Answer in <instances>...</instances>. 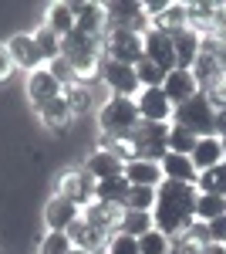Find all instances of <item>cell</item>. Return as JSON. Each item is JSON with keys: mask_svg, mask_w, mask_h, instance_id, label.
<instances>
[{"mask_svg": "<svg viewBox=\"0 0 226 254\" xmlns=\"http://www.w3.org/2000/svg\"><path fill=\"white\" fill-rule=\"evenodd\" d=\"M196 200H199V190L192 183L162 180L155 187V207H152L155 231H162L166 237H179L196 220Z\"/></svg>", "mask_w": 226, "mask_h": 254, "instance_id": "cell-1", "label": "cell"}, {"mask_svg": "<svg viewBox=\"0 0 226 254\" xmlns=\"http://www.w3.org/2000/svg\"><path fill=\"white\" fill-rule=\"evenodd\" d=\"M61 55H64V58L75 64V71L81 75V81L91 78V71L98 75V71H101V61H105L101 38L81 34V31H71L68 38H61Z\"/></svg>", "mask_w": 226, "mask_h": 254, "instance_id": "cell-2", "label": "cell"}, {"mask_svg": "<svg viewBox=\"0 0 226 254\" xmlns=\"http://www.w3.org/2000/svg\"><path fill=\"white\" fill-rule=\"evenodd\" d=\"M138 122H142V116H138L135 98L112 95L98 112V126H101L105 139H129L138 129Z\"/></svg>", "mask_w": 226, "mask_h": 254, "instance_id": "cell-3", "label": "cell"}, {"mask_svg": "<svg viewBox=\"0 0 226 254\" xmlns=\"http://www.w3.org/2000/svg\"><path fill=\"white\" fill-rule=\"evenodd\" d=\"M172 126H182L196 136H216V109L206 98V92H199L196 98H189L186 105L172 109Z\"/></svg>", "mask_w": 226, "mask_h": 254, "instance_id": "cell-4", "label": "cell"}, {"mask_svg": "<svg viewBox=\"0 0 226 254\" xmlns=\"http://www.w3.org/2000/svg\"><path fill=\"white\" fill-rule=\"evenodd\" d=\"M169 126L172 122H138L129 142L135 149V159H152L162 163V156L169 153Z\"/></svg>", "mask_w": 226, "mask_h": 254, "instance_id": "cell-5", "label": "cell"}, {"mask_svg": "<svg viewBox=\"0 0 226 254\" xmlns=\"http://www.w3.org/2000/svg\"><path fill=\"white\" fill-rule=\"evenodd\" d=\"M101 51H105L108 61L138 64V61L145 58V38H142V34H132V31H105Z\"/></svg>", "mask_w": 226, "mask_h": 254, "instance_id": "cell-6", "label": "cell"}, {"mask_svg": "<svg viewBox=\"0 0 226 254\" xmlns=\"http://www.w3.org/2000/svg\"><path fill=\"white\" fill-rule=\"evenodd\" d=\"M105 17H108V31H132V34H149L152 20L142 3L122 0V3H105Z\"/></svg>", "mask_w": 226, "mask_h": 254, "instance_id": "cell-7", "label": "cell"}, {"mask_svg": "<svg viewBox=\"0 0 226 254\" xmlns=\"http://www.w3.org/2000/svg\"><path fill=\"white\" fill-rule=\"evenodd\" d=\"M94 187H98V180H94L85 166L68 170V173H61V180H57V193L68 196L71 203H78L81 210H85L88 203H94Z\"/></svg>", "mask_w": 226, "mask_h": 254, "instance_id": "cell-8", "label": "cell"}, {"mask_svg": "<svg viewBox=\"0 0 226 254\" xmlns=\"http://www.w3.org/2000/svg\"><path fill=\"white\" fill-rule=\"evenodd\" d=\"M101 81L112 88V95H122V98H135L142 92L138 85V75H135V64H122V61H101Z\"/></svg>", "mask_w": 226, "mask_h": 254, "instance_id": "cell-9", "label": "cell"}, {"mask_svg": "<svg viewBox=\"0 0 226 254\" xmlns=\"http://www.w3.org/2000/svg\"><path fill=\"white\" fill-rule=\"evenodd\" d=\"M68 237H71V244L78 251H88V254H105L108 241H112V234H105L101 227H94L91 220H85V217H78L75 224L68 227Z\"/></svg>", "mask_w": 226, "mask_h": 254, "instance_id": "cell-10", "label": "cell"}, {"mask_svg": "<svg viewBox=\"0 0 226 254\" xmlns=\"http://www.w3.org/2000/svg\"><path fill=\"white\" fill-rule=\"evenodd\" d=\"M64 95V88L57 85V78L47 71V68H38V71H31L27 75V98H31V105L34 109H44V105H51L54 98Z\"/></svg>", "mask_w": 226, "mask_h": 254, "instance_id": "cell-11", "label": "cell"}, {"mask_svg": "<svg viewBox=\"0 0 226 254\" xmlns=\"http://www.w3.org/2000/svg\"><path fill=\"white\" fill-rule=\"evenodd\" d=\"M162 92H166V98L172 102V109H179V105H186L189 98L199 95V81H196V75H192V71L176 68V71H169V75H166Z\"/></svg>", "mask_w": 226, "mask_h": 254, "instance_id": "cell-12", "label": "cell"}, {"mask_svg": "<svg viewBox=\"0 0 226 254\" xmlns=\"http://www.w3.org/2000/svg\"><path fill=\"white\" fill-rule=\"evenodd\" d=\"M135 105H138L142 122H169L172 119V102L166 98L162 88H142L135 95Z\"/></svg>", "mask_w": 226, "mask_h": 254, "instance_id": "cell-13", "label": "cell"}, {"mask_svg": "<svg viewBox=\"0 0 226 254\" xmlns=\"http://www.w3.org/2000/svg\"><path fill=\"white\" fill-rule=\"evenodd\" d=\"M7 51H10L14 68H24V71H38V68H44V58H41V51H38L34 34H14V38L7 41Z\"/></svg>", "mask_w": 226, "mask_h": 254, "instance_id": "cell-14", "label": "cell"}, {"mask_svg": "<svg viewBox=\"0 0 226 254\" xmlns=\"http://www.w3.org/2000/svg\"><path fill=\"white\" fill-rule=\"evenodd\" d=\"M145 58L152 64H159L166 75L176 71V48H172V34H162V31H155L152 27L149 34H145Z\"/></svg>", "mask_w": 226, "mask_h": 254, "instance_id": "cell-15", "label": "cell"}, {"mask_svg": "<svg viewBox=\"0 0 226 254\" xmlns=\"http://www.w3.org/2000/svg\"><path fill=\"white\" fill-rule=\"evenodd\" d=\"M75 10V20L81 34H91V38H105L108 31V17H105V3H71Z\"/></svg>", "mask_w": 226, "mask_h": 254, "instance_id": "cell-16", "label": "cell"}, {"mask_svg": "<svg viewBox=\"0 0 226 254\" xmlns=\"http://www.w3.org/2000/svg\"><path fill=\"white\" fill-rule=\"evenodd\" d=\"M78 217H81V207H78V203H71L68 196L54 193L51 200H47V210H44L47 231H64V234H68V227L75 224Z\"/></svg>", "mask_w": 226, "mask_h": 254, "instance_id": "cell-17", "label": "cell"}, {"mask_svg": "<svg viewBox=\"0 0 226 254\" xmlns=\"http://www.w3.org/2000/svg\"><path fill=\"white\" fill-rule=\"evenodd\" d=\"M192 166L199 170V173H206V170H213V166H220V163H226V146L220 136H203L199 142H196V149H192Z\"/></svg>", "mask_w": 226, "mask_h": 254, "instance_id": "cell-18", "label": "cell"}, {"mask_svg": "<svg viewBox=\"0 0 226 254\" xmlns=\"http://www.w3.org/2000/svg\"><path fill=\"white\" fill-rule=\"evenodd\" d=\"M122 210L125 207H115V203H101V200H94V203H88L85 210H81V217L85 220H91L94 227H101L105 234H118V224H122Z\"/></svg>", "mask_w": 226, "mask_h": 254, "instance_id": "cell-19", "label": "cell"}, {"mask_svg": "<svg viewBox=\"0 0 226 254\" xmlns=\"http://www.w3.org/2000/svg\"><path fill=\"white\" fill-rule=\"evenodd\" d=\"M199 44H203V34L199 31H192V27H186V31H179V34H172V48H176V68H192L196 64V58H199Z\"/></svg>", "mask_w": 226, "mask_h": 254, "instance_id": "cell-20", "label": "cell"}, {"mask_svg": "<svg viewBox=\"0 0 226 254\" xmlns=\"http://www.w3.org/2000/svg\"><path fill=\"white\" fill-rule=\"evenodd\" d=\"M122 176H125L132 187H159V183L166 180V176H162V166L152 163V159H132V163H125Z\"/></svg>", "mask_w": 226, "mask_h": 254, "instance_id": "cell-21", "label": "cell"}, {"mask_svg": "<svg viewBox=\"0 0 226 254\" xmlns=\"http://www.w3.org/2000/svg\"><path fill=\"white\" fill-rule=\"evenodd\" d=\"M85 170L101 183V180H112V176H122V170H125V163L115 156L112 149H94L91 156L85 159Z\"/></svg>", "mask_w": 226, "mask_h": 254, "instance_id": "cell-22", "label": "cell"}, {"mask_svg": "<svg viewBox=\"0 0 226 254\" xmlns=\"http://www.w3.org/2000/svg\"><path fill=\"white\" fill-rule=\"evenodd\" d=\"M159 166H162V176H166V180H179V183H192V187H196V180H199V170L192 166V159H189V156L166 153Z\"/></svg>", "mask_w": 226, "mask_h": 254, "instance_id": "cell-23", "label": "cell"}, {"mask_svg": "<svg viewBox=\"0 0 226 254\" xmlns=\"http://www.w3.org/2000/svg\"><path fill=\"white\" fill-rule=\"evenodd\" d=\"M152 27L162 31V34H179L189 27V14H186V3H169L159 17H152Z\"/></svg>", "mask_w": 226, "mask_h": 254, "instance_id": "cell-24", "label": "cell"}, {"mask_svg": "<svg viewBox=\"0 0 226 254\" xmlns=\"http://www.w3.org/2000/svg\"><path fill=\"white\" fill-rule=\"evenodd\" d=\"M129 190H132V183H129L125 176H112V180H101V183L94 187V200H101V203H115V207H125Z\"/></svg>", "mask_w": 226, "mask_h": 254, "instance_id": "cell-25", "label": "cell"}, {"mask_svg": "<svg viewBox=\"0 0 226 254\" xmlns=\"http://www.w3.org/2000/svg\"><path fill=\"white\" fill-rule=\"evenodd\" d=\"M44 24L54 31L57 38H68V34H71V31L78 27L71 3H61V0H57V3H51V7H47V17H44Z\"/></svg>", "mask_w": 226, "mask_h": 254, "instance_id": "cell-26", "label": "cell"}, {"mask_svg": "<svg viewBox=\"0 0 226 254\" xmlns=\"http://www.w3.org/2000/svg\"><path fill=\"white\" fill-rule=\"evenodd\" d=\"M38 119L47 126V129H54V132H61V129H68V122L75 119V112H71V105L64 102V95L61 98H54L51 105H44L38 112Z\"/></svg>", "mask_w": 226, "mask_h": 254, "instance_id": "cell-27", "label": "cell"}, {"mask_svg": "<svg viewBox=\"0 0 226 254\" xmlns=\"http://www.w3.org/2000/svg\"><path fill=\"white\" fill-rule=\"evenodd\" d=\"M155 227L152 214H142V210H122V224H118V234L125 237H142Z\"/></svg>", "mask_w": 226, "mask_h": 254, "instance_id": "cell-28", "label": "cell"}, {"mask_svg": "<svg viewBox=\"0 0 226 254\" xmlns=\"http://www.w3.org/2000/svg\"><path fill=\"white\" fill-rule=\"evenodd\" d=\"M196 190H199V193L226 196V163L213 166V170H206V173H199V180H196Z\"/></svg>", "mask_w": 226, "mask_h": 254, "instance_id": "cell-29", "label": "cell"}, {"mask_svg": "<svg viewBox=\"0 0 226 254\" xmlns=\"http://www.w3.org/2000/svg\"><path fill=\"white\" fill-rule=\"evenodd\" d=\"M34 41H38V51H41V58H44V64H51V61L61 58V38H57L47 24L34 31Z\"/></svg>", "mask_w": 226, "mask_h": 254, "instance_id": "cell-30", "label": "cell"}, {"mask_svg": "<svg viewBox=\"0 0 226 254\" xmlns=\"http://www.w3.org/2000/svg\"><path fill=\"white\" fill-rule=\"evenodd\" d=\"M223 214H226V196L199 193V200H196V220L209 224V220H216V217H223Z\"/></svg>", "mask_w": 226, "mask_h": 254, "instance_id": "cell-31", "label": "cell"}, {"mask_svg": "<svg viewBox=\"0 0 226 254\" xmlns=\"http://www.w3.org/2000/svg\"><path fill=\"white\" fill-rule=\"evenodd\" d=\"M196 142H199L196 132H189L182 126H169V153H176V156H192Z\"/></svg>", "mask_w": 226, "mask_h": 254, "instance_id": "cell-32", "label": "cell"}, {"mask_svg": "<svg viewBox=\"0 0 226 254\" xmlns=\"http://www.w3.org/2000/svg\"><path fill=\"white\" fill-rule=\"evenodd\" d=\"M64 102L71 105L75 116H85L88 105H91V85H88V81H75V85H68V88H64Z\"/></svg>", "mask_w": 226, "mask_h": 254, "instance_id": "cell-33", "label": "cell"}, {"mask_svg": "<svg viewBox=\"0 0 226 254\" xmlns=\"http://www.w3.org/2000/svg\"><path fill=\"white\" fill-rule=\"evenodd\" d=\"M152 207H155V187H132V190H129L125 210H142V214H152Z\"/></svg>", "mask_w": 226, "mask_h": 254, "instance_id": "cell-34", "label": "cell"}, {"mask_svg": "<svg viewBox=\"0 0 226 254\" xmlns=\"http://www.w3.org/2000/svg\"><path fill=\"white\" fill-rule=\"evenodd\" d=\"M135 75H138V85L142 88H162V81H166V71L159 64H152L149 58H142L135 64Z\"/></svg>", "mask_w": 226, "mask_h": 254, "instance_id": "cell-35", "label": "cell"}, {"mask_svg": "<svg viewBox=\"0 0 226 254\" xmlns=\"http://www.w3.org/2000/svg\"><path fill=\"white\" fill-rule=\"evenodd\" d=\"M169 248H172V237H166L162 231H155V227H152L149 234L138 237V251L142 254H169Z\"/></svg>", "mask_w": 226, "mask_h": 254, "instance_id": "cell-36", "label": "cell"}, {"mask_svg": "<svg viewBox=\"0 0 226 254\" xmlns=\"http://www.w3.org/2000/svg\"><path fill=\"white\" fill-rule=\"evenodd\" d=\"M44 68H47V71H51V75L57 78V85H61V88H68V85L81 81V75L75 71V64H71V61L64 58V55H61L57 61H51V64H44Z\"/></svg>", "mask_w": 226, "mask_h": 254, "instance_id": "cell-37", "label": "cell"}, {"mask_svg": "<svg viewBox=\"0 0 226 254\" xmlns=\"http://www.w3.org/2000/svg\"><path fill=\"white\" fill-rule=\"evenodd\" d=\"M75 244L64 231H47V237L41 241V254H71Z\"/></svg>", "mask_w": 226, "mask_h": 254, "instance_id": "cell-38", "label": "cell"}, {"mask_svg": "<svg viewBox=\"0 0 226 254\" xmlns=\"http://www.w3.org/2000/svg\"><path fill=\"white\" fill-rule=\"evenodd\" d=\"M105 254H142L138 251V237H125V234H115L108 241Z\"/></svg>", "mask_w": 226, "mask_h": 254, "instance_id": "cell-39", "label": "cell"}, {"mask_svg": "<svg viewBox=\"0 0 226 254\" xmlns=\"http://www.w3.org/2000/svg\"><path fill=\"white\" fill-rule=\"evenodd\" d=\"M206 227H209V241H213V244H226V214L216 217V220H209Z\"/></svg>", "mask_w": 226, "mask_h": 254, "instance_id": "cell-40", "label": "cell"}, {"mask_svg": "<svg viewBox=\"0 0 226 254\" xmlns=\"http://www.w3.org/2000/svg\"><path fill=\"white\" fill-rule=\"evenodd\" d=\"M10 71H14L10 51H7V44H0V81H7V78H10Z\"/></svg>", "mask_w": 226, "mask_h": 254, "instance_id": "cell-41", "label": "cell"}, {"mask_svg": "<svg viewBox=\"0 0 226 254\" xmlns=\"http://www.w3.org/2000/svg\"><path fill=\"white\" fill-rule=\"evenodd\" d=\"M199 254H226V248H223V244H206Z\"/></svg>", "mask_w": 226, "mask_h": 254, "instance_id": "cell-42", "label": "cell"}, {"mask_svg": "<svg viewBox=\"0 0 226 254\" xmlns=\"http://www.w3.org/2000/svg\"><path fill=\"white\" fill-rule=\"evenodd\" d=\"M71 254H88V251H78V248H75V251H71Z\"/></svg>", "mask_w": 226, "mask_h": 254, "instance_id": "cell-43", "label": "cell"}, {"mask_svg": "<svg viewBox=\"0 0 226 254\" xmlns=\"http://www.w3.org/2000/svg\"><path fill=\"white\" fill-rule=\"evenodd\" d=\"M223 248H226V244H223Z\"/></svg>", "mask_w": 226, "mask_h": 254, "instance_id": "cell-44", "label": "cell"}, {"mask_svg": "<svg viewBox=\"0 0 226 254\" xmlns=\"http://www.w3.org/2000/svg\"><path fill=\"white\" fill-rule=\"evenodd\" d=\"M0 254H3V251H0Z\"/></svg>", "mask_w": 226, "mask_h": 254, "instance_id": "cell-45", "label": "cell"}]
</instances>
